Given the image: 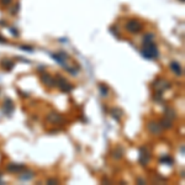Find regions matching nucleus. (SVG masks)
<instances>
[{"label":"nucleus","mask_w":185,"mask_h":185,"mask_svg":"<svg viewBox=\"0 0 185 185\" xmlns=\"http://www.w3.org/2000/svg\"><path fill=\"white\" fill-rule=\"evenodd\" d=\"M142 54L146 57V58H157L158 56V51L157 48H155L154 44H147V46H145L142 48Z\"/></svg>","instance_id":"nucleus-1"},{"label":"nucleus","mask_w":185,"mask_h":185,"mask_svg":"<svg viewBox=\"0 0 185 185\" xmlns=\"http://www.w3.org/2000/svg\"><path fill=\"white\" fill-rule=\"evenodd\" d=\"M21 168H24V167H17V165H10V167H9V170H14V172H16V170L21 169Z\"/></svg>","instance_id":"nucleus-4"},{"label":"nucleus","mask_w":185,"mask_h":185,"mask_svg":"<svg viewBox=\"0 0 185 185\" xmlns=\"http://www.w3.org/2000/svg\"><path fill=\"white\" fill-rule=\"evenodd\" d=\"M170 68L178 74V75H182V68H180V65L176 63V62H173V63L170 64Z\"/></svg>","instance_id":"nucleus-3"},{"label":"nucleus","mask_w":185,"mask_h":185,"mask_svg":"<svg viewBox=\"0 0 185 185\" xmlns=\"http://www.w3.org/2000/svg\"><path fill=\"white\" fill-rule=\"evenodd\" d=\"M127 28L131 30L132 32H137L139 28H141V26H139V24L137 21H131V22L127 24Z\"/></svg>","instance_id":"nucleus-2"}]
</instances>
